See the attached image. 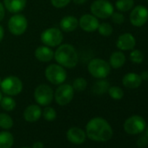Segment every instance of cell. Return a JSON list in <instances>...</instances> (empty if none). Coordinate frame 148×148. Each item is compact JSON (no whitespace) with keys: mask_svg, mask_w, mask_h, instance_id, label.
<instances>
[{"mask_svg":"<svg viewBox=\"0 0 148 148\" xmlns=\"http://www.w3.org/2000/svg\"><path fill=\"white\" fill-rule=\"evenodd\" d=\"M86 136L98 142H106L112 138L113 132L110 124L103 118H93L86 125Z\"/></svg>","mask_w":148,"mask_h":148,"instance_id":"1","label":"cell"},{"mask_svg":"<svg viewBox=\"0 0 148 148\" xmlns=\"http://www.w3.org/2000/svg\"><path fill=\"white\" fill-rule=\"evenodd\" d=\"M54 58L58 64L65 68L75 67L79 61V56L76 49L69 44L59 45L54 52Z\"/></svg>","mask_w":148,"mask_h":148,"instance_id":"2","label":"cell"},{"mask_svg":"<svg viewBox=\"0 0 148 148\" xmlns=\"http://www.w3.org/2000/svg\"><path fill=\"white\" fill-rule=\"evenodd\" d=\"M88 71L92 77L98 79H106L111 72V66L108 62L101 58H93L88 64Z\"/></svg>","mask_w":148,"mask_h":148,"instance_id":"3","label":"cell"},{"mask_svg":"<svg viewBox=\"0 0 148 148\" xmlns=\"http://www.w3.org/2000/svg\"><path fill=\"white\" fill-rule=\"evenodd\" d=\"M45 75L46 79L51 84L55 86H59L65 81L67 73L62 65L52 64L46 67Z\"/></svg>","mask_w":148,"mask_h":148,"instance_id":"4","label":"cell"},{"mask_svg":"<svg viewBox=\"0 0 148 148\" xmlns=\"http://www.w3.org/2000/svg\"><path fill=\"white\" fill-rule=\"evenodd\" d=\"M91 12L98 18L106 19L114 12V7L108 0H95L91 5Z\"/></svg>","mask_w":148,"mask_h":148,"instance_id":"5","label":"cell"},{"mask_svg":"<svg viewBox=\"0 0 148 148\" xmlns=\"http://www.w3.org/2000/svg\"><path fill=\"white\" fill-rule=\"evenodd\" d=\"M1 91L8 96H16L18 95L23 90L22 81L16 76H9L2 80Z\"/></svg>","mask_w":148,"mask_h":148,"instance_id":"6","label":"cell"},{"mask_svg":"<svg viewBox=\"0 0 148 148\" xmlns=\"http://www.w3.org/2000/svg\"><path fill=\"white\" fill-rule=\"evenodd\" d=\"M40 39L45 45L49 47H56L61 45L64 36L59 29L52 27L44 31L41 33Z\"/></svg>","mask_w":148,"mask_h":148,"instance_id":"7","label":"cell"},{"mask_svg":"<svg viewBox=\"0 0 148 148\" xmlns=\"http://www.w3.org/2000/svg\"><path fill=\"white\" fill-rule=\"evenodd\" d=\"M146 122L139 115H132L129 117L124 123V130L130 135H136L145 131Z\"/></svg>","mask_w":148,"mask_h":148,"instance_id":"8","label":"cell"},{"mask_svg":"<svg viewBox=\"0 0 148 148\" xmlns=\"http://www.w3.org/2000/svg\"><path fill=\"white\" fill-rule=\"evenodd\" d=\"M53 98H54L53 91L51 87H50L48 85L45 84L39 85L38 86L36 87L34 91V99L40 106H49L52 102Z\"/></svg>","mask_w":148,"mask_h":148,"instance_id":"9","label":"cell"},{"mask_svg":"<svg viewBox=\"0 0 148 148\" xmlns=\"http://www.w3.org/2000/svg\"><path fill=\"white\" fill-rule=\"evenodd\" d=\"M74 90L72 86L69 84H61L56 89L54 93V99L58 105L66 106L73 99Z\"/></svg>","mask_w":148,"mask_h":148,"instance_id":"10","label":"cell"},{"mask_svg":"<svg viewBox=\"0 0 148 148\" xmlns=\"http://www.w3.org/2000/svg\"><path fill=\"white\" fill-rule=\"evenodd\" d=\"M129 19L135 27H142L148 21V8L144 5L134 6L130 12Z\"/></svg>","mask_w":148,"mask_h":148,"instance_id":"11","label":"cell"},{"mask_svg":"<svg viewBox=\"0 0 148 148\" xmlns=\"http://www.w3.org/2000/svg\"><path fill=\"white\" fill-rule=\"evenodd\" d=\"M28 26L27 19L21 14L13 15L8 22V29L10 32L15 36H20L26 31Z\"/></svg>","mask_w":148,"mask_h":148,"instance_id":"12","label":"cell"},{"mask_svg":"<svg viewBox=\"0 0 148 148\" xmlns=\"http://www.w3.org/2000/svg\"><path fill=\"white\" fill-rule=\"evenodd\" d=\"M136 45V38L135 37L129 32L123 33L119 36L116 41V46L119 51H132L135 48Z\"/></svg>","mask_w":148,"mask_h":148,"instance_id":"13","label":"cell"},{"mask_svg":"<svg viewBox=\"0 0 148 148\" xmlns=\"http://www.w3.org/2000/svg\"><path fill=\"white\" fill-rule=\"evenodd\" d=\"M79 25L85 32H93L98 30L99 22L98 18L92 14H85L79 20Z\"/></svg>","mask_w":148,"mask_h":148,"instance_id":"14","label":"cell"},{"mask_svg":"<svg viewBox=\"0 0 148 148\" xmlns=\"http://www.w3.org/2000/svg\"><path fill=\"white\" fill-rule=\"evenodd\" d=\"M67 139L74 145H81L86 141V133L79 127H71L67 131Z\"/></svg>","mask_w":148,"mask_h":148,"instance_id":"15","label":"cell"},{"mask_svg":"<svg viewBox=\"0 0 148 148\" xmlns=\"http://www.w3.org/2000/svg\"><path fill=\"white\" fill-rule=\"evenodd\" d=\"M142 82L140 75L136 72H128L122 79V84L127 89H137L141 86Z\"/></svg>","mask_w":148,"mask_h":148,"instance_id":"16","label":"cell"},{"mask_svg":"<svg viewBox=\"0 0 148 148\" xmlns=\"http://www.w3.org/2000/svg\"><path fill=\"white\" fill-rule=\"evenodd\" d=\"M42 115V110L39 106L31 105L27 106L24 112V119L27 122H36L38 121Z\"/></svg>","mask_w":148,"mask_h":148,"instance_id":"17","label":"cell"},{"mask_svg":"<svg viewBox=\"0 0 148 148\" xmlns=\"http://www.w3.org/2000/svg\"><path fill=\"white\" fill-rule=\"evenodd\" d=\"M34 55L40 62H49L54 58V52L49 46H39L35 50Z\"/></svg>","mask_w":148,"mask_h":148,"instance_id":"18","label":"cell"},{"mask_svg":"<svg viewBox=\"0 0 148 148\" xmlns=\"http://www.w3.org/2000/svg\"><path fill=\"white\" fill-rule=\"evenodd\" d=\"M4 4L8 12L17 14L25 9L26 5V0H4Z\"/></svg>","mask_w":148,"mask_h":148,"instance_id":"19","label":"cell"},{"mask_svg":"<svg viewBox=\"0 0 148 148\" xmlns=\"http://www.w3.org/2000/svg\"><path fill=\"white\" fill-rule=\"evenodd\" d=\"M59 25L62 31L65 32H71L78 28L79 20L73 16H66L61 19Z\"/></svg>","mask_w":148,"mask_h":148,"instance_id":"20","label":"cell"},{"mask_svg":"<svg viewBox=\"0 0 148 148\" xmlns=\"http://www.w3.org/2000/svg\"><path fill=\"white\" fill-rule=\"evenodd\" d=\"M125 61H126V58H125V55L123 53V51H116L112 52V55L110 56L109 64L111 68L119 69V68H121L125 64Z\"/></svg>","mask_w":148,"mask_h":148,"instance_id":"21","label":"cell"},{"mask_svg":"<svg viewBox=\"0 0 148 148\" xmlns=\"http://www.w3.org/2000/svg\"><path fill=\"white\" fill-rule=\"evenodd\" d=\"M14 138L11 132L7 131L0 132V148H12Z\"/></svg>","mask_w":148,"mask_h":148,"instance_id":"22","label":"cell"},{"mask_svg":"<svg viewBox=\"0 0 148 148\" xmlns=\"http://www.w3.org/2000/svg\"><path fill=\"white\" fill-rule=\"evenodd\" d=\"M110 87V84L108 81H106L105 79H101L99 81H97L93 86H92V92L97 95H102L108 92V89Z\"/></svg>","mask_w":148,"mask_h":148,"instance_id":"23","label":"cell"},{"mask_svg":"<svg viewBox=\"0 0 148 148\" xmlns=\"http://www.w3.org/2000/svg\"><path fill=\"white\" fill-rule=\"evenodd\" d=\"M115 7L120 12H127L134 7V0H117Z\"/></svg>","mask_w":148,"mask_h":148,"instance_id":"24","label":"cell"},{"mask_svg":"<svg viewBox=\"0 0 148 148\" xmlns=\"http://www.w3.org/2000/svg\"><path fill=\"white\" fill-rule=\"evenodd\" d=\"M0 105H1V107L5 111L11 112L15 109L16 101L11 96H6L5 98H2L1 101H0Z\"/></svg>","mask_w":148,"mask_h":148,"instance_id":"25","label":"cell"},{"mask_svg":"<svg viewBox=\"0 0 148 148\" xmlns=\"http://www.w3.org/2000/svg\"><path fill=\"white\" fill-rule=\"evenodd\" d=\"M129 59L132 63L139 64L144 61V54L138 49H132L129 55Z\"/></svg>","mask_w":148,"mask_h":148,"instance_id":"26","label":"cell"},{"mask_svg":"<svg viewBox=\"0 0 148 148\" xmlns=\"http://www.w3.org/2000/svg\"><path fill=\"white\" fill-rule=\"evenodd\" d=\"M13 126V119L6 113H0V127L8 130Z\"/></svg>","mask_w":148,"mask_h":148,"instance_id":"27","label":"cell"},{"mask_svg":"<svg viewBox=\"0 0 148 148\" xmlns=\"http://www.w3.org/2000/svg\"><path fill=\"white\" fill-rule=\"evenodd\" d=\"M109 96L114 100H120L124 97V92L119 86H110L108 89Z\"/></svg>","mask_w":148,"mask_h":148,"instance_id":"28","label":"cell"},{"mask_svg":"<svg viewBox=\"0 0 148 148\" xmlns=\"http://www.w3.org/2000/svg\"><path fill=\"white\" fill-rule=\"evenodd\" d=\"M99 33L103 37H110L112 34L113 29L109 23H101L98 27Z\"/></svg>","mask_w":148,"mask_h":148,"instance_id":"29","label":"cell"},{"mask_svg":"<svg viewBox=\"0 0 148 148\" xmlns=\"http://www.w3.org/2000/svg\"><path fill=\"white\" fill-rule=\"evenodd\" d=\"M71 86L74 91L81 92L86 90L87 86V81L84 78H78L73 81V84Z\"/></svg>","mask_w":148,"mask_h":148,"instance_id":"30","label":"cell"},{"mask_svg":"<svg viewBox=\"0 0 148 148\" xmlns=\"http://www.w3.org/2000/svg\"><path fill=\"white\" fill-rule=\"evenodd\" d=\"M43 117L47 121H53L57 118V112L54 108L46 106L43 111Z\"/></svg>","mask_w":148,"mask_h":148,"instance_id":"31","label":"cell"},{"mask_svg":"<svg viewBox=\"0 0 148 148\" xmlns=\"http://www.w3.org/2000/svg\"><path fill=\"white\" fill-rule=\"evenodd\" d=\"M110 18H112V21L116 25H122L125 22V16L120 12H113Z\"/></svg>","mask_w":148,"mask_h":148,"instance_id":"32","label":"cell"},{"mask_svg":"<svg viewBox=\"0 0 148 148\" xmlns=\"http://www.w3.org/2000/svg\"><path fill=\"white\" fill-rule=\"evenodd\" d=\"M51 5L56 8H64L68 5L71 2V0H51Z\"/></svg>","mask_w":148,"mask_h":148,"instance_id":"33","label":"cell"},{"mask_svg":"<svg viewBox=\"0 0 148 148\" xmlns=\"http://www.w3.org/2000/svg\"><path fill=\"white\" fill-rule=\"evenodd\" d=\"M148 144V138L146 137V135L145 136H141L138 138V139L137 140V145L139 148H144Z\"/></svg>","mask_w":148,"mask_h":148,"instance_id":"34","label":"cell"},{"mask_svg":"<svg viewBox=\"0 0 148 148\" xmlns=\"http://www.w3.org/2000/svg\"><path fill=\"white\" fill-rule=\"evenodd\" d=\"M5 7L4 5H2V3L0 2V22H1L4 18H5Z\"/></svg>","mask_w":148,"mask_h":148,"instance_id":"35","label":"cell"},{"mask_svg":"<svg viewBox=\"0 0 148 148\" xmlns=\"http://www.w3.org/2000/svg\"><path fill=\"white\" fill-rule=\"evenodd\" d=\"M140 77L143 81H148V71H144L140 74Z\"/></svg>","mask_w":148,"mask_h":148,"instance_id":"36","label":"cell"},{"mask_svg":"<svg viewBox=\"0 0 148 148\" xmlns=\"http://www.w3.org/2000/svg\"><path fill=\"white\" fill-rule=\"evenodd\" d=\"M32 148H44V144L40 141H37L33 144Z\"/></svg>","mask_w":148,"mask_h":148,"instance_id":"37","label":"cell"},{"mask_svg":"<svg viewBox=\"0 0 148 148\" xmlns=\"http://www.w3.org/2000/svg\"><path fill=\"white\" fill-rule=\"evenodd\" d=\"M4 36H5V31H4V28H3V26L0 25V43H1V41L3 40Z\"/></svg>","mask_w":148,"mask_h":148,"instance_id":"38","label":"cell"},{"mask_svg":"<svg viewBox=\"0 0 148 148\" xmlns=\"http://www.w3.org/2000/svg\"><path fill=\"white\" fill-rule=\"evenodd\" d=\"M72 1L74 4H76V5H83L87 1V0H72Z\"/></svg>","mask_w":148,"mask_h":148,"instance_id":"39","label":"cell"},{"mask_svg":"<svg viewBox=\"0 0 148 148\" xmlns=\"http://www.w3.org/2000/svg\"><path fill=\"white\" fill-rule=\"evenodd\" d=\"M145 135H146V137L148 138V125H146V126H145Z\"/></svg>","mask_w":148,"mask_h":148,"instance_id":"40","label":"cell"},{"mask_svg":"<svg viewBox=\"0 0 148 148\" xmlns=\"http://www.w3.org/2000/svg\"><path fill=\"white\" fill-rule=\"evenodd\" d=\"M2 92H1V91H0V101H1V99H2Z\"/></svg>","mask_w":148,"mask_h":148,"instance_id":"41","label":"cell"},{"mask_svg":"<svg viewBox=\"0 0 148 148\" xmlns=\"http://www.w3.org/2000/svg\"><path fill=\"white\" fill-rule=\"evenodd\" d=\"M1 82H2V80H1V78H0V84H1Z\"/></svg>","mask_w":148,"mask_h":148,"instance_id":"42","label":"cell"},{"mask_svg":"<svg viewBox=\"0 0 148 148\" xmlns=\"http://www.w3.org/2000/svg\"><path fill=\"white\" fill-rule=\"evenodd\" d=\"M22 148H30V147H22Z\"/></svg>","mask_w":148,"mask_h":148,"instance_id":"43","label":"cell"},{"mask_svg":"<svg viewBox=\"0 0 148 148\" xmlns=\"http://www.w3.org/2000/svg\"><path fill=\"white\" fill-rule=\"evenodd\" d=\"M147 3H148V0H147Z\"/></svg>","mask_w":148,"mask_h":148,"instance_id":"44","label":"cell"}]
</instances>
